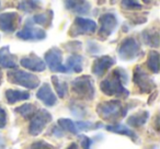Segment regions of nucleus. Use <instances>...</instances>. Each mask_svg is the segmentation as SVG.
<instances>
[{
	"label": "nucleus",
	"instance_id": "obj_1",
	"mask_svg": "<svg viewBox=\"0 0 160 149\" xmlns=\"http://www.w3.org/2000/svg\"><path fill=\"white\" fill-rule=\"evenodd\" d=\"M128 77L127 72L123 68L114 69L109 76L101 81L100 89L108 97H118V98L126 99L129 96V91L125 88Z\"/></svg>",
	"mask_w": 160,
	"mask_h": 149
},
{
	"label": "nucleus",
	"instance_id": "obj_2",
	"mask_svg": "<svg viewBox=\"0 0 160 149\" xmlns=\"http://www.w3.org/2000/svg\"><path fill=\"white\" fill-rule=\"evenodd\" d=\"M97 113L103 121L115 122L126 115L127 109H125L120 100H110L99 103L97 105Z\"/></svg>",
	"mask_w": 160,
	"mask_h": 149
},
{
	"label": "nucleus",
	"instance_id": "obj_3",
	"mask_svg": "<svg viewBox=\"0 0 160 149\" xmlns=\"http://www.w3.org/2000/svg\"><path fill=\"white\" fill-rule=\"evenodd\" d=\"M71 90L78 99L91 101L96 96L93 79L88 75L77 77L71 82Z\"/></svg>",
	"mask_w": 160,
	"mask_h": 149
},
{
	"label": "nucleus",
	"instance_id": "obj_4",
	"mask_svg": "<svg viewBox=\"0 0 160 149\" xmlns=\"http://www.w3.org/2000/svg\"><path fill=\"white\" fill-rule=\"evenodd\" d=\"M8 80L9 82L13 83V85L21 86L27 89L33 90L40 86L41 81L38 76H35L34 73H31L29 71L20 70V69H11L8 71L7 73Z\"/></svg>",
	"mask_w": 160,
	"mask_h": 149
},
{
	"label": "nucleus",
	"instance_id": "obj_5",
	"mask_svg": "<svg viewBox=\"0 0 160 149\" xmlns=\"http://www.w3.org/2000/svg\"><path fill=\"white\" fill-rule=\"evenodd\" d=\"M118 54L122 60L131 62L142 55L140 43L134 36H127L122 41L118 49Z\"/></svg>",
	"mask_w": 160,
	"mask_h": 149
},
{
	"label": "nucleus",
	"instance_id": "obj_6",
	"mask_svg": "<svg viewBox=\"0 0 160 149\" xmlns=\"http://www.w3.org/2000/svg\"><path fill=\"white\" fill-rule=\"evenodd\" d=\"M133 82L135 83L136 87L139 89V91L142 93H152V91L157 87L153 79L142 69V67L140 65H137L134 68Z\"/></svg>",
	"mask_w": 160,
	"mask_h": 149
},
{
	"label": "nucleus",
	"instance_id": "obj_7",
	"mask_svg": "<svg viewBox=\"0 0 160 149\" xmlns=\"http://www.w3.org/2000/svg\"><path fill=\"white\" fill-rule=\"evenodd\" d=\"M53 117L52 114L49 113L47 110L45 109H40L35 112L33 116L30 120V125H29V133L32 136H38L44 128L52 122Z\"/></svg>",
	"mask_w": 160,
	"mask_h": 149
},
{
	"label": "nucleus",
	"instance_id": "obj_8",
	"mask_svg": "<svg viewBox=\"0 0 160 149\" xmlns=\"http://www.w3.org/2000/svg\"><path fill=\"white\" fill-rule=\"evenodd\" d=\"M97 27L98 25L93 20L78 17L71 24L70 30H69V35L72 37L79 35H89V34H93L97 31Z\"/></svg>",
	"mask_w": 160,
	"mask_h": 149
},
{
	"label": "nucleus",
	"instance_id": "obj_9",
	"mask_svg": "<svg viewBox=\"0 0 160 149\" xmlns=\"http://www.w3.org/2000/svg\"><path fill=\"white\" fill-rule=\"evenodd\" d=\"M118 24V17L114 12H105L99 18V31L98 34L102 40L111 36L116 30Z\"/></svg>",
	"mask_w": 160,
	"mask_h": 149
},
{
	"label": "nucleus",
	"instance_id": "obj_10",
	"mask_svg": "<svg viewBox=\"0 0 160 149\" xmlns=\"http://www.w3.org/2000/svg\"><path fill=\"white\" fill-rule=\"evenodd\" d=\"M45 65L53 72H62L66 73L67 68L62 65V52L58 47H52L45 53Z\"/></svg>",
	"mask_w": 160,
	"mask_h": 149
},
{
	"label": "nucleus",
	"instance_id": "obj_11",
	"mask_svg": "<svg viewBox=\"0 0 160 149\" xmlns=\"http://www.w3.org/2000/svg\"><path fill=\"white\" fill-rule=\"evenodd\" d=\"M21 22L18 12H3L0 14V30L5 33H13Z\"/></svg>",
	"mask_w": 160,
	"mask_h": 149
},
{
	"label": "nucleus",
	"instance_id": "obj_12",
	"mask_svg": "<svg viewBox=\"0 0 160 149\" xmlns=\"http://www.w3.org/2000/svg\"><path fill=\"white\" fill-rule=\"evenodd\" d=\"M17 37L22 41H43L46 38V32L42 27L27 24L17 33Z\"/></svg>",
	"mask_w": 160,
	"mask_h": 149
},
{
	"label": "nucleus",
	"instance_id": "obj_13",
	"mask_svg": "<svg viewBox=\"0 0 160 149\" xmlns=\"http://www.w3.org/2000/svg\"><path fill=\"white\" fill-rule=\"evenodd\" d=\"M20 65L23 68L30 71H34V72H43L46 69V65H45L44 60L33 53L21 58Z\"/></svg>",
	"mask_w": 160,
	"mask_h": 149
},
{
	"label": "nucleus",
	"instance_id": "obj_14",
	"mask_svg": "<svg viewBox=\"0 0 160 149\" xmlns=\"http://www.w3.org/2000/svg\"><path fill=\"white\" fill-rule=\"evenodd\" d=\"M114 64H115V59L113 57H111V56H100L92 64V73L97 77H102Z\"/></svg>",
	"mask_w": 160,
	"mask_h": 149
},
{
	"label": "nucleus",
	"instance_id": "obj_15",
	"mask_svg": "<svg viewBox=\"0 0 160 149\" xmlns=\"http://www.w3.org/2000/svg\"><path fill=\"white\" fill-rule=\"evenodd\" d=\"M65 7L70 12L80 16H86L91 11V5L88 0H65Z\"/></svg>",
	"mask_w": 160,
	"mask_h": 149
},
{
	"label": "nucleus",
	"instance_id": "obj_16",
	"mask_svg": "<svg viewBox=\"0 0 160 149\" xmlns=\"http://www.w3.org/2000/svg\"><path fill=\"white\" fill-rule=\"evenodd\" d=\"M36 98L42 101L46 107H54L57 103V97L52 90L48 83H43L36 92Z\"/></svg>",
	"mask_w": 160,
	"mask_h": 149
},
{
	"label": "nucleus",
	"instance_id": "obj_17",
	"mask_svg": "<svg viewBox=\"0 0 160 149\" xmlns=\"http://www.w3.org/2000/svg\"><path fill=\"white\" fill-rule=\"evenodd\" d=\"M0 67L6 69H16L18 67V57L11 53L8 45L0 48Z\"/></svg>",
	"mask_w": 160,
	"mask_h": 149
},
{
	"label": "nucleus",
	"instance_id": "obj_18",
	"mask_svg": "<svg viewBox=\"0 0 160 149\" xmlns=\"http://www.w3.org/2000/svg\"><path fill=\"white\" fill-rule=\"evenodd\" d=\"M65 67L68 72H81L83 69V57L79 54H72L67 58Z\"/></svg>",
	"mask_w": 160,
	"mask_h": 149
},
{
	"label": "nucleus",
	"instance_id": "obj_19",
	"mask_svg": "<svg viewBox=\"0 0 160 149\" xmlns=\"http://www.w3.org/2000/svg\"><path fill=\"white\" fill-rule=\"evenodd\" d=\"M105 128H107L108 132H111V133L118 134V135H122V136H126V137L131 138L134 142H136V139H137V135H136L135 132L123 124H116V123H114V124H111V125H107Z\"/></svg>",
	"mask_w": 160,
	"mask_h": 149
},
{
	"label": "nucleus",
	"instance_id": "obj_20",
	"mask_svg": "<svg viewBox=\"0 0 160 149\" xmlns=\"http://www.w3.org/2000/svg\"><path fill=\"white\" fill-rule=\"evenodd\" d=\"M6 100L9 104H14L20 101H25L30 99V93L23 90H16V89H7L5 92Z\"/></svg>",
	"mask_w": 160,
	"mask_h": 149
},
{
	"label": "nucleus",
	"instance_id": "obj_21",
	"mask_svg": "<svg viewBox=\"0 0 160 149\" xmlns=\"http://www.w3.org/2000/svg\"><path fill=\"white\" fill-rule=\"evenodd\" d=\"M149 118V112L148 111H139L137 113H134L127 118V124L132 127H142L147 123Z\"/></svg>",
	"mask_w": 160,
	"mask_h": 149
},
{
	"label": "nucleus",
	"instance_id": "obj_22",
	"mask_svg": "<svg viewBox=\"0 0 160 149\" xmlns=\"http://www.w3.org/2000/svg\"><path fill=\"white\" fill-rule=\"evenodd\" d=\"M142 36L146 45L150 47H155V48L159 46V32L157 29H153V27L146 29L142 33Z\"/></svg>",
	"mask_w": 160,
	"mask_h": 149
},
{
	"label": "nucleus",
	"instance_id": "obj_23",
	"mask_svg": "<svg viewBox=\"0 0 160 149\" xmlns=\"http://www.w3.org/2000/svg\"><path fill=\"white\" fill-rule=\"evenodd\" d=\"M53 17H54L53 10L48 9L45 12L35 14V16L32 18V22L36 23V24H38V25H42V27H51L52 21H53Z\"/></svg>",
	"mask_w": 160,
	"mask_h": 149
},
{
	"label": "nucleus",
	"instance_id": "obj_24",
	"mask_svg": "<svg viewBox=\"0 0 160 149\" xmlns=\"http://www.w3.org/2000/svg\"><path fill=\"white\" fill-rule=\"evenodd\" d=\"M52 82L55 88V91L57 93L58 98L64 99L68 96V85L65 80L60 79L57 76H52Z\"/></svg>",
	"mask_w": 160,
	"mask_h": 149
},
{
	"label": "nucleus",
	"instance_id": "obj_25",
	"mask_svg": "<svg viewBox=\"0 0 160 149\" xmlns=\"http://www.w3.org/2000/svg\"><path fill=\"white\" fill-rule=\"evenodd\" d=\"M42 8V2L40 0H22L18 5V9L24 12H33Z\"/></svg>",
	"mask_w": 160,
	"mask_h": 149
},
{
	"label": "nucleus",
	"instance_id": "obj_26",
	"mask_svg": "<svg viewBox=\"0 0 160 149\" xmlns=\"http://www.w3.org/2000/svg\"><path fill=\"white\" fill-rule=\"evenodd\" d=\"M146 65L151 72H153V73L159 72V53H158L157 51L149 52Z\"/></svg>",
	"mask_w": 160,
	"mask_h": 149
},
{
	"label": "nucleus",
	"instance_id": "obj_27",
	"mask_svg": "<svg viewBox=\"0 0 160 149\" xmlns=\"http://www.w3.org/2000/svg\"><path fill=\"white\" fill-rule=\"evenodd\" d=\"M36 111H38V107L32 103H24L16 109V112H18L25 120H31V117L35 114Z\"/></svg>",
	"mask_w": 160,
	"mask_h": 149
},
{
	"label": "nucleus",
	"instance_id": "obj_28",
	"mask_svg": "<svg viewBox=\"0 0 160 149\" xmlns=\"http://www.w3.org/2000/svg\"><path fill=\"white\" fill-rule=\"evenodd\" d=\"M57 124L60 127V129H62L64 132H68V133L73 134V135H77L79 133L76 122H73L70 118H59Z\"/></svg>",
	"mask_w": 160,
	"mask_h": 149
},
{
	"label": "nucleus",
	"instance_id": "obj_29",
	"mask_svg": "<svg viewBox=\"0 0 160 149\" xmlns=\"http://www.w3.org/2000/svg\"><path fill=\"white\" fill-rule=\"evenodd\" d=\"M69 109H70L71 114L73 116H76L77 118H85L88 114L86 107L82 104H80V103L71 102V104L69 105Z\"/></svg>",
	"mask_w": 160,
	"mask_h": 149
},
{
	"label": "nucleus",
	"instance_id": "obj_30",
	"mask_svg": "<svg viewBox=\"0 0 160 149\" xmlns=\"http://www.w3.org/2000/svg\"><path fill=\"white\" fill-rule=\"evenodd\" d=\"M121 7L123 10H127V11H136V10L142 9V5H140L137 0H122Z\"/></svg>",
	"mask_w": 160,
	"mask_h": 149
},
{
	"label": "nucleus",
	"instance_id": "obj_31",
	"mask_svg": "<svg viewBox=\"0 0 160 149\" xmlns=\"http://www.w3.org/2000/svg\"><path fill=\"white\" fill-rule=\"evenodd\" d=\"M29 149H55V147L45 140H38V142H34Z\"/></svg>",
	"mask_w": 160,
	"mask_h": 149
},
{
	"label": "nucleus",
	"instance_id": "obj_32",
	"mask_svg": "<svg viewBox=\"0 0 160 149\" xmlns=\"http://www.w3.org/2000/svg\"><path fill=\"white\" fill-rule=\"evenodd\" d=\"M8 123V115L6 109L0 104V129L5 128Z\"/></svg>",
	"mask_w": 160,
	"mask_h": 149
},
{
	"label": "nucleus",
	"instance_id": "obj_33",
	"mask_svg": "<svg viewBox=\"0 0 160 149\" xmlns=\"http://www.w3.org/2000/svg\"><path fill=\"white\" fill-rule=\"evenodd\" d=\"M80 142H81V147H82V149H90L91 148L92 140H91V138H89L88 136L81 135L80 136Z\"/></svg>",
	"mask_w": 160,
	"mask_h": 149
},
{
	"label": "nucleus",
	"instance_id": "obj_34",
	"mask_svg": "<svg viewBox=\"0 0 160 149\" xmlns=\"http://www.w3.org/2000/svg\"><path fill=\"white\" fill-rule=\"evenodd\" d=\"M88 52L90 54H98L100 52V46L93 41H89L88 42Z\"/></svg>",
	"mask_w": 160,
	"mask_h": 149
},
{
	"label": "nucleus",
	"instance_id": "obj_35",
	"mask_svg": "<svg viewBox=\"0 0 160 149\" xmlns=\"http://www.w3.org/2000/svg\"><path fill=\"white\" fill-rule=\"evenodd\" d=\"M62 132H64V131H62V129H59L57 126H54L53 127V134L57 136V137H60V136L62 135Z\"/></svg>",
	"mask_w": 160,
	"mask_h": 149
},
{
	"label": "nucleus",
	"instance_id": "obj_36",
	"mask_svg": "<svg viewBox=\"0 0 160 149\" xmlns=\"http://www.w3.org/2000/svg\"><path fill=\"white\" fill-rule=\"evenodd\" d=\"M66 149H79V147H78L77 142H71V144L69 145V146L67 147Z\"/></svg>",
	"mask_w": 160,
	"mask_h": 149
},
{
	"label": "nucleus",
	"instance_id": "obj_37",
	"mask_svg": "<svg viewBox=\"0 0 160 149\" xmlns=\"http://www.w3.org/2000/svg\"><path fill=\"white\" fill-rule=\"evenodd\" d=\"M158 123H159V116H156V120H155V124H156V131L159 132V125H158Z\"/></svg>",
	"mask_w": 160,
	"mask_h": 149
},
{
	"label": "nucleus",
	"instance_id": "obj_38",
	"mask_svg": "<svg viewBox=\"0 0 160 149\" xmlns=\"http://www.w3.org/2000/svg\"><path fill=\"white\" fill-rule=\"evenodd\" d=\"M142 1H144V3H150L152 0H142Z\"/></svg>",
	"mask_w": 160,
	"mask_h": 149
},
{
	"label": "nucleus",
	"instance_id": "obj_39",
	"mask_svg": "<svg viewBox=\"0 0 160 149\" xmlns=\"http://www.w3.org/2000/svg\"><path fill=\"white\" fill-rule=\"evenodd\" d=\"M1 80H2V73L0 71V83H1Z\"/></svg>",
	"mask_w": 160,
	"mask_h": 149
},
{
	"label": "nucleus",
	"instance_id": "obj_40",
	"mask_svg": "<svg viewBox=\"0 0 160 149\" xmlns=\"http://www.w3.org/2000/svg\"><path fill=\"white\" fill-rule=\"evenodd\" d=\"M2 144V137H1V136H0V145Z\"/></svg>",
	"mask_w": 160,
	"mask_h": 149
},
{
	"label": "nucleus",
	"instance_id": "obj_41",
	"mask_svg": "<svg viewBox=\"0 0 160 149\" xmlns=\"http://www.w3.org/2000/svg\"><path fill=\"white\" fill-rule=\"evenodd\" d=\"M110 1H111V3H115L116 0H110Z\"/></svg>",
	"mask_w": 160,
	"mask_h": 149
}]
</instances>
